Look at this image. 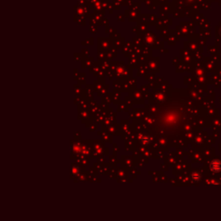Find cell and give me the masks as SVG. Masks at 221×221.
I'll list each match as a JSON object with an SVG mask.
<instances>
[{"label": "cell", "instance_id": "cell-2", "mask_svg": "<svg viewBox=\"0 0 221 221\" xmlns=\"http://www.w3.org/2000/svg\"><path fill=\"white\" fill-rule=\"evenodd\" d=\"M200 177H201L200 174L197 172H195L192 174V179H193V181H199L200 180Z\"/></svg>", "mask_w": 221, "mask_h": 221}, {"label": "cell", "instance_id": "cell-1", "mask_svg": "<svg viewBox=\"0 0 221 221\" xmlns=\"http://www.w3.org/2000/svg\"><path fill=\"white\" fill-rule=\"evenodd\" d=\"M210 169L213 172H220L221 170V162L219 160L213 161L210 165Z\"/></svg>", "mask_w": 221, "mask_h": 221}]
</instances>
